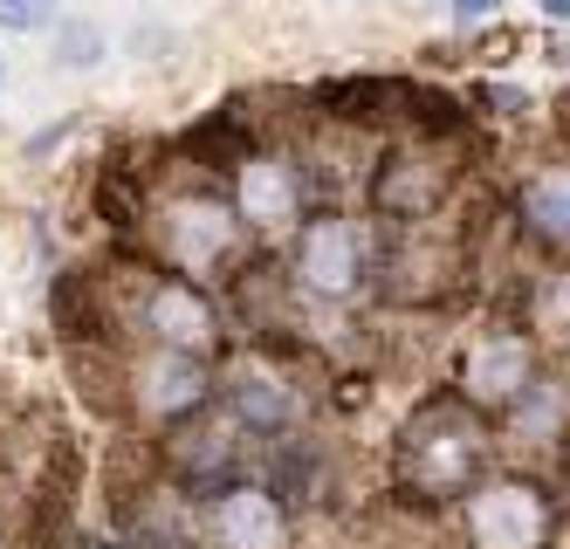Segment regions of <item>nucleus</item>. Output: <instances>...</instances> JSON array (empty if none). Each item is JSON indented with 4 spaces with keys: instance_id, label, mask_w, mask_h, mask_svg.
<instances>
[{
    "instance_id": "nucleus-21",
    "label": "nucleus",
    "mask_w": 570,
    "mask_h": 549,
    "mask_svg": "<svg viewBox=\"0 0 570 549\" xmlns=\"http://www.w3.org/2000/svg\"><path fill=\"white\" fill-rule=\"evenodd\" d=\"M0 82H8V69H0Z\"/></svg>"
},
{
    "instance_id": "nucleus-18",
    "label": "nucleus",
    "mask_w": 570,
    "mask_h": 549,
    "mask_svg": "<svg viewBox=\"0 0 570 549\" xmlns=\"http://www.w3.org/2000/svg\"><path fill=\"white\" fill-rule=\"evenodd\" d=\"M495 8H502V0H454V21H461V28H474V21H495Z\"/></svg>"
},
{
    "instance_id": "nucleus-12",
    "label": "nucleus",
    "mask_w": 570,
    "mask_h": 549,
    "mask_svg": "<svg viewBox=\"0 0 570 549\" xmlns=\"http://www.w3.org/2000/svg\"><path fill=\"white\" fill-rule=\"evenodd\" d=\"M166 468L186 494H220L227 481H240V419L220 412V419H186L173 427V447H166Z\"/></svg>"
},
{
    "instance_id": "nucleus-4",
    "label": "nucleus",
    "mask_w": 570,
    "mask_h": 549,
    "mask_svg": "<svg viewBox=\"0 0 570 549\" xmlns=\"http://www.w3.org/2000/svg\"><path fill=\"white\" fill-rule=\"evenodd\" d=\"M117 316L158 351H193V357L220 351V310H214L207 282H186L173 268H145L131 282V310H117Z\"/></svg>"
},
{
    "instance_id": "nucleus-16",
    "label": "nucleus",
    "mask_w": 570,
    "mask_h": 549,
    "mask_svg": "<svg viewBox=\"0 0 570 549\" xmlns=\"http://www.w3.org/2000/svg\"><path fill=\"white\" fill-rule=\"evenodd\" d=\"M49 14H56V0H0V28H8V35L49 28Z\"/></svg>"
},
{
    "instance_id": "nucleus-8",
    "label": "nucleus",
    "mask_w": 570,
    "mask_h": 549,
    "mask_svg": "<svg viewBox=\"0 0 570 549\" xmlns=\"http://www.w3.org/2000/svg\"><path fill=\"white\" fill-rule=\"evenodd\" d=\"M220 399H227V412L240 419V433H262V440L296 433V419H303V385H296V371L282 364V351H268V344L240 351V357L220 371Z\"/></svg>"
},
{
    "instance_id": "nucleus-20",
    "label": "nucleus",
    "mask_w": 570,
    "mask_h": 549,
    "mask_svg": "<svg viewBox=\"0 0 570 549\" xmlns=\"http://www.w3.org/2000/svg\"><path fill=\"white\" fill-rule=\"evenodd\" d=\"M563 392H570V371H563Z\"/></svg>"
},
{
    "instance_id": "nucleus-9",
    "label": "nucleus",
    "mask_w": 570,
    "mask_h": 549,
    "mask_svg": "<svg viewBox=\"0 0 570 549\" xmlns=\"http://www.w3.org/2000/svg\"><path fill=\"white\" fill-rule=\"evenodd\" d=\"M372 275H379V288L392 295V303H440V295L468 275V255H461L454 234H440L433 220H420V227H399L379 247Z\"/></svg>"
},
{
    "instance_id": "nucleus-1",
    "label": "nucleus",
    "mask_w": 570,
    "mask_h": 549,
    "mask_svg": "<svg viewBox=\"0 0 570 549\" xmlns=\"http://www.w3.org/2000/svg\"><path fill=\"white\" fill-rule=\"evenodd\" d=\"M488 468V427L461 392H433L413 419L399 427L392 447V481L413 501H461L481 488Z\"/></svg>"
},
{
    "instance_id": "nucleus-7",
    "label": "nucleus",
    "mask_w": 570,
    "mask_h": 549,
    "mask_svg": "<svg viewBox=\"0 0 570 549\" xmlns=\"http://www.w3.org/2000/svg\"><path fill=\"white\" fill-rule=\"evenodd\" d=\"M234 214L248 220V234H282V227H303V206H309V173L296 151L282 145H240L234 158V179H227Z\"/></svg>"
},
{
    "instance_id": "nucleus-19",
    "label": "nucleus",
    "mask_w": 570,
    "mask_h": 549,
    "mask_svg": "<svg viewBox=\"0 0 570 549\" xmlns=\"http://www.w3.org/2000/svg\"><path fill=\"white\" fill-rule=\"evenodd\" d=\"M537 8H543L550 21H570V0H537Z\"/></svg>"
},
{
    "instance_id": "nucleus-6",
    "label": "nucleus",
    "mask_w": 570,
    "mask_h": 549,
    "mask_svg": "<svg viewBox=\"0 0 570 549\" xmlns=\"http://www.w3.org/2000/svg\"><path fill=\"white\" fill-rule=\"evenodd\" d=\"M289 282L316 303H351V295L372 282V247H364L357 220L323 206L296 227V247H289Z\"/></svg>"
},
{
    "instance_id": "nucleus-15",
    "label": "nucleus",
    "mask_w": 570,
    "mask_h": 549,
    "mask_svg": "<svg viewBox=\"0 0 570 549\" xmlns=\"http://www.w3.org/2000/svg\"><path fill=\"white\" fill-rule=\"evenodd\" d=\"M529 323L570 344V268H550V275L529 282Z\"/></svg>"
},
{
    "instance_id": "nucleus-17",
    "label": "nucleus",
    "mask_w": 570,
    "mask_h": 549,
    "mask_svg": "<svg viewBox=\"0 0 570 549\" xmlns=\"http://www.w3.org/2000/svg\"><path fill=\"white\" fill-rule=\"evenodd\" d=\"M97 49H104V35H97V28H62V49H56V56H62V62H76V69H90V62H97Z\"/></svg>"
},
{
    "instance_id": "nucleus-10",
    "label": "nucleus",
    "mask_w": 570,
    "mask_h": 549,
    "mask_svg": "<svg viewBox=\"0 0 570 549\" xmlns=\"http://www.w3.org/2000/svg\"><path fill=\"white\" fill-rule=\"evenodd\" d=\"M550 522H557V509L537 481L502 474V481H481L468 494V542L474 549H537L550 536Z\"/></svg>"
},
{
    "instance_id": "nucleus-2",
    "label": "nucleus",
    "mask_w": 570,
    "mask_h": 549,
    "mask_svg": "<svg viewBox=\"0 0 570 549\" xmlns=\"http://www.w3.org/2000/svg\"><path fill=\"white\" fill-rule=\"evenodd\" d=\"M151 255L186 282H220L227 268H248V220L214 186H173L145 206Z\"/></svg>"
},
{
    "instance_id": "nucleus-5",
    "label": "nucleus",
    "mask_w": 570,
    "mask_h": 549,
    "mask_svg": "<svg viewBox=\"0 0 570 549\" xmlns=\"http://www.w3.org/2000/svg\"><path fill=\"white\" fill-rule=\"evenodd\" d=\"M117 399L131 405V419H145L151 433H173V427H186V419H199L214 405V371H207V357H193V351H158V344H145L138 357H125L117 364Z\"/></svg>"
},
{
    "instance_id": "nucleus-13",
    "label": "nucleus",
    "mask_w": 570,
    "mask_h": 549,
    "mask_svg": "<svg viewBox=\"0 0 570 549\" xmlns=\"http://www.w3.org/2000/svg\"><path fill=\"white\" fill-rule=\"evenodd\" d=\"M207 536L214 549H289V509L268 481H227L207 494Z\"/></svg>"
},
{
    "instance_id": "nucleus-11",
    "label": "nucleus",
    "mask_w": 570,
    "mask_h": 549,
    "mask_svg": "<svg viewBox=\"0 0 570 549\" xmlns=\"http://www.w3.org/2000/svg\"><path fill=\"white\" fill-rule=\"evenodd\" d=\"M529 385H537V351L522 330H488L461 357V399L474 412H509Z\"/></svg>"
},
{
    "instance_id": "nucleus-14",
    "label": "nucleus",
    "mask_w": 570,
    "mask_h": 549,
    "mask_svg": "<svg viewBox=\"0 0 570 549\" xmlns=\"http://www.w3.org/2000/svg\"><path fill=\"white\" fill-rule=\"evenodd\" d=\"M515 220H522L529 241L570 247V165H543V173L522 179V193H515Z\"/></svg>"
},
{
    "instance_id": "nucleus-3",
    "label": "nucleus",
    "mask_w": 570,
    "mask_h": 549,
    "mask_svg": "<svg viewBox=\"0 0 570 549\" xmlns=\"http://www.w3.org/2000/svg\"><path fill=\"white\" fill-rule=\"evenodd\" d=\"M454 179H461V165H454L446 131H420V138H399L372 165L364 193H372V206H379L392 227H420V220H440V206H446V193H454Z\"/></svg>"
}]
</instances>
